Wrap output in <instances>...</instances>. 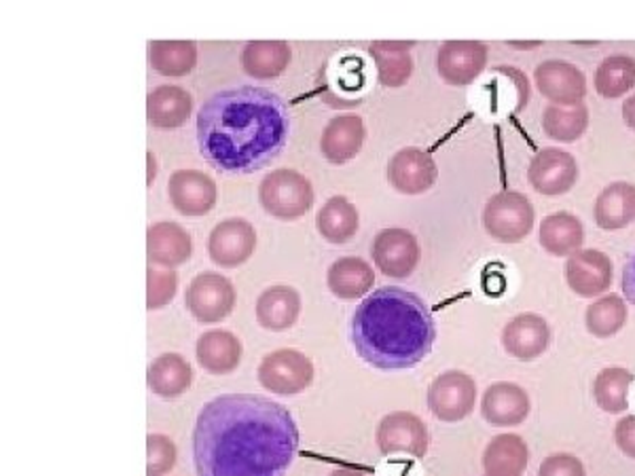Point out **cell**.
Wrapping results in <instances>:
<instances>
[{"instance_id":"6da1fadb","label":"cell","mask_w":635,"mask_h":476,"mask_svg":"<svg viewBox=\"0 0 635 476\" xmlns=\"http://www.w3.org/2000/svg\"><path fill=\"white\" fill-rule=\"evenodd\" d=\"M297 451L289 409L257 394L212 398L193 428L197 476H287Z\"/></svg>"},{"instance_id":"7a4b0ae2","label":"cell","mask_w":635,"mask_h":476,"mask_svg":"<svg viewBox=\"0 0 635 476\" xmlns=\"http://www.w3.org/2000/svg\"><path fill=\"white\" fill-rule=\"evenodd\" d=\"M284 100L263 87L239 85L211 96L197 112V142L212 167L252 174L278 158L289 140Z\"/></svg>"},{"instance_id":"3957f363","label":"cell","mask_w":635,"mask_h":476,"mask_svg":"<svg viewBox=\"0 0 635 476\" xmlns=\"http://www.w3.org/2000/svg\"><path fill=\"white\" fill-rule=\"evenodd\" d=\"M352 342L373 369H413L434 347L437 322L416 292L384 286L356 307Z\"/></svg>"},{"instance_id":"277c9868","label":"cell","mask_w":635,"mask_h":476,"mask_svg":"<svg viewBox=\"0 0 635 476\" xmlns=\"http://www.w3.org/2000/svg\"><path fill=\"white\" fill-rule=\"evenodd\" d=\"M316 193L312 183L297 170L284 167L269 172L259 185V202L263 210L280 220H294L314 206Z\"/></svg>"},{"instance_id":"5b68a950","label":"cell","mask_w":635,"mask_h":476,"mask_svg":"<svg viewBox=\"0 0 635 476\" xmlns=\"http://www.w3.org/2000/svg\"><path fill=\"white\" fill-rule=\"evenodd\" d=\"M536 223V210L528 197L517 191L496 193L483 208L487 236L501 244H519L528 238Z\"/></svg>"},{"instance_id":"8992f818","label":"cell","mask_w":635,"mask_h":476,"mask_svg":"<svg viewBox=\"0 0 635 476\" xmlns=\"http://www.w3.org/2000/svg\"><path fill=\"white\" fill-rule=\"evenodd\" d=\"M314 365L312 360L299 349H276L267 354L259 370L257 379L267 392L278 397H294L305 392L314 381Z\"/></svg>"},{"instance_id":"52a82bcc","label":"cell","mask_w":635,"mask_h":476,"mask_svg":"<svg viewBox=\"0 0 635 476\" xmlns=\"http://www.w3.org/2000/svg\"><path fill=\"white\" fill-rule=\"evenodd\" d=\"M430 413L445 423L466 420L476 402V383L464 370H445L428 388Z\"/></svg>"},{"instance_id":"ba28073f","label":"cell","mask_w":635,"mask_h":476,"mask_svg":"<svg viewBox=\"0 0 635 476\" xmlns=\"http://www.w3.org/2000/svg\"><path fill=\"white\" fill-rule=\"evenodd\" d=\"M186 310L200 324H216L232 316L236 307V289L220 273H197L185 294Z\"/></svg>"},{"instance_id":"9c48e42d","label":"cell","mask_w":635,"mask_h":476,"mask_svg":"<svg viewBox=\"0 0 635 476\" xmlns=\"http://www.w3.org/2000/svg\"><path fill=\"white\" fill-rule=\"evenodd\" d=\"M370 257L384 275L405 280L420 264V241L407 229H384L373 239Z\"/></svg>"},{"instance_id":"30bf717a","label":"cell","mask_w":635,"mask_h":476,"mask_svg":"<svg viewBox=\"0 0 635 476\" xmlns=\"http://www.w3.org/2000/svg\"><path fill=\"white\" fill-rule=\"evenodd\" d=\"M377 450L384 455L407 453L422 459L428 453V428L422 418L409 411H397L386 415L375 430Z\"/></svg>"},{"instance_id":"8fae6325","label":"cell","mask_w":635,"mask_h":476,"mask_svg":"<svg viewBox=\"0 0 635 476\" xmlns=\"http://www.w3.org/2000/svg\"><path fill=\"white\" fill-rule=\"evenodd\" d=\"M577 178H579L577 159L563 149L556 147L542 149L529 161L528 183L540 195L549 197L563 195L577 185Z\"/></svg>"},{"instance_id":"7c38bea8","label":"cell","mask_w":635,"mask_h":476,"mask_svg":"<svg viewBox=\"0 0 635 476\" xmlns=\"http://www.w3.org/2000/svg\"><path fill=\"white\" fill-rule=\"evenodd\" d=\"M487 57L489 50L481 41H448L437 55V71L453 87H466L483 75Z\"/></svg>"},{"instance_id":"4fadbf2b","label":"cell","mask_w":635,"mask_h":476,"mask_svg":"<svg viewBox=\"0 0 635 476\" xmlns=\"http://www.w3.org/2000/svg\"><path fill=\"white\" fill-rule=\"evenodd\" d=\"M257 248V231L246 218H225L211 231L208 255L218 267L234 269L246 263Z\"/></svg>"},{"instance_id":"5bb4252c","label":"cell","mask_w":635,"mask_h":476,"mask_svg":"<svg viewBox=\"0 0 635 476\" xmlns=\"http://www.w3.org/2000/svg\"><path fill=\"white\" fill-rule=\"evenodd\" d=\"M538 91L557 106H574L584 102L586 79L579 66L566 60H547L534 71Z\"/></svg>"},{"instance_id":"9a60e30c","label":"cell","mask_w":635,"mask_h":476,"mask_svg":"<svg viewBox=\"0 0 635 476\" xmlns=\"http://www.w3.org/2000/svg\"><path fill=\"white\" fill-rule=\"evenodd\" d=\"M563 278L570 291L582 299L602 296L612 284V261L609 255L600 250L581 248L579 252L566 259Z\"/></svg>"},{"instance_id":"2e32d148","label":"cell","mask_w":635,"mask_h":476,"mask_svg":"<svg viewBox=\"0 0 635 476\" xmlns=\"http://www.w3.org/2000/svg\"><path fill=\"white\" fill-rule=\"evenodd\" d=\"M439 178V167L432 155L418 147H405L388 163V181L402 195H422Z\"/></svg>"},{"instance_id":"e0dca14e","label":"cell","mask_w":635,"mask_h":476,"mask_svg":"<svg viewBox=\"0 0 635 476\" xmlns=\"http://www.w3.org/2000/svg\"><path fill=\"white\" fill-rule=\"evenodd\" d=\"M549 345L551 328L547 320L538 314H519L504 326V351L519 363H531L540 358Z\"/></svg>"},{"instance_id":"ac0fdd59","label":"cell","mask_w":635,"mask_h":476,"mask_svg":"<svg viewBox=\"0 0 635 476\" xmlns=\"http://www.w3.org/2000/svg\"><path fill=\"white\" fill-rule=\"evenodd\" d=\"M168 195L174 210L185 216H204L216 204V183L197 170H179L168 181Z\"/></svg>"},{"instance_id":"d6986e66","label":"cell","mask_w":635,"mask_h":476,"mask_svg":"<svg viewBox=\"0 0 635 476\" xmlns=\"http://www.w3.org/2000/svg\"><path fill=\"white\" fill-rule=\"evenodd\" d=\"M531 402L528 392L510 381L492 383L481 402V415L489 425L496 428H513L526 422Z\"/></svg>"},{"instance_id":"ffe728a7","label":"cell","mask_w":635,"mask_h":476,"mask_svg":"<svg viewBox=\"0 0 635 476\" xmlns=\"http://www.w3.org/2000/svg\"><path fill=\"white\" fill-rule=\"evenodd\" d=\"M367 128L358 115H340L322 132L320 151L326 161L344 165L356 158L365 144Z\"/></svg>"},{"instance_id":"44dd1931","label":"cell","mask_w":635,"mask_h":476,"mask_svg":"<svg viewBox=\"0 0 635 476\" xmlns=\"http://www.w3.org/2000/svg\"><path fill=\"white\" fill-rule=\"evenodd\" d=\"M193 255L191 236L179 223L161 220L153 223L147 231V257L149 263L174 269L185 264Z\"/></svg>"},{"instance_id":"7402d4cb","label":"cell","mask_w":635,"mask_h":476,"mask_svg":"<svg viewBox=\"0 0 635 476\" xmlns=\"http://www.w3.org/2000/svg\"><path fill=\"white\" fill-rule=\"evenodd\" d=\"M244 347L234 333L223 328H212L195 344L197 365L212 375H229L241 363Z\"/></svg>"},{"instance_id":"603a6c76","label":"cell","mask_w":635,"mask_h":476,"mask_svg":"<svg viewBox=\"0 0 635 476\" xmlns=\"http://www.w3.org/2000/svg\"><path fill=\"white\" fill-rule=\"evenodd\" d=\"M191 112L193 98L179 85H161L147 98V119L159 130H174L185 126Z\"/></svg>"},{"instance_id":"cb8c5ba5","label":"cell","mask_w":635,"mask_h":476,"mask_svg":"<svg viewBox=\"0 0 635 476\" xmlns=\"http://www.w3.org/2000/svg\"><path fill=\"white\" fill-rule=\"evenodd\" d=\"M413 43L402 41H375L370 43L369 55L375 64V75L384 87H402L413 75Z\"/></svg>"},{"instance_id":"d4e9b609","label":"cell","mask_w":635,"mask_h":476,"mask_svg":"<svg viewBox=\"0 0 635 476\" xmlns=\"http://www.w3.org/2000/svg\"><path fill=\"white\" fill-rule=\"evenodd\" d=\"M299 316H301V294L292 286L284 284L269 286L257 299V320L267 331L273 333L289 331L297 324Z\"/></svg>"},{"instance_id":"484cf974","label":"cell","mask_w":635,"mask_h":476,"mask_svg":"<svg viewBox=\"0 0 635 476\" xmlns=\"http://www.w3.org/2000/svg\"><path fill=\"white\" fill-rule=\"evenodd\" d=\"M538 238L553 257H572L584 244V225L572 212H556L542 218Z\"/></svg>"},{"instance_id":"4316f807","label":"cell","mask_w":635,"mask_h":476,"mask_svg":"<svg viewBox=\"0 0 635 476\" xmlns=\"http://www.w3.org/2000/svg\"><path fill=\"white\" fill-rule=\"evenodd\" d=\"M593 214L600 229L618 231L629 227L635 223V185L618 181L602 188Z\"/></svg>"},{"instance_id":"83f0119b","label":"cell","mask_w":635,"mask_h":476,"mask_svg":"<svg viewBox=\"0 0 635 476\" xmlns=\"http://www.w3.org/2000/svg\"><path fill=\"white\" fill-rule=\"evenodd\" d=\"M291 60L287 41H252L241 52V68L252 79H276L289 68Z\"/></svg>"},{"instance_id":"f1b7e54d","label":"cell","mask_w":635,"mask_h":476,"mask_svg":"<svg viewBox=\"0 0 635 476\" xmlns=\"http://www.w3.org/2000/svg\"><path fill=\"white\" fill-rule=\"evenodd\" d=\"M529 451L517 434H501L483 451V470L487 476H521L528 468Z\"/></svg>"},{"instance_id":"f546056e","label":"cell","mask_w":635,"mask_h":476,"mask_svg":"<svg viewBox=\"0 0 635 476\" xmlns=\"http://www.w3.org/2000/svg\"><path fill=\"white\" fill-rule=\"evenodd\" d=\"M147 383L155 397H183L193 383V369L181 354H161L149 367Z\"/></svg>"},{"instance_id":"4dcf8cb0","label":"cell","mask_w":635,"mask_h":476,"mask_svg":"<svg viewBox=\"0 0 635 476\" xmlns=\"http://www.w3.org/2000/svg\"><path fill=\"white\" fill-rule=\"evenodd\" d=\"M329 291L344 301L365 299L375 284V271L365 259L344 257L331 264L326 273Z\"/></svg>"},{"instance_id":"1f68e13d","label":"cell","mask_w":635,"mask_h":476,"mask_svg":"<svg viewBox=\"0 0 635 476\" xmlns=\"http://www.w3.org/2000/svg\"><path fill=\"white\" fill-rule=\"evenodd\" d=\"M360 216L352 202L342 195L331 197L316 216L318 234L331 244H345L356 236Z\"/></svg>"},{"instance_id":"d6a6232c","label":"cell","mask_w":635,"mask_h":476,"mask_svg":"<svg viewBox=\"0 0 635 476\" xmlns=\"http://www.w3.org/2000/svg\"><path fill=\"white\" fill-rule=\"evenodd\" d=\"M149 62L163 77H185L197 66V47L191 41H151Z\"/></svg>"},{"instance_id":"836d02e7","label":"cell","mask_w":635,"mask_h":476,"mask_svg":"<svg viewBox=\"0 0 635 476\" xmlns=\"http://www.w3.org/2000/svg\"><path fill=\"white\" fill-rule=\"evenodd\" d=\"M634 383V375L621 367H609L600 370L593 383V397L602 411L610 415L625 413L629 409V388Z\"/></svg>"},{"instance_id":"e575fe53","label":"cell","mask_w":635,"mask_h":476,"mask_svg":"<svg viewBox=\"0 0 635 476\" xmlns=\"http://www.w3.org/2000/svg\"><path fill=\"white\" fill-rule=\"evenodd\" d=\"M635 87V57L632 55H609L606 60L600 62L595 71V91L606 98L614 100L625 96Z\"/></svg>"},{"instance_id":"d590c367","label":"cell","mask_w":635,"mask_h":476,"mask_svg":"<svg viewBox=\"0 0 635 476\" xmlns=\"http://www.w3.org/2000/svg\"><path fill=\"white\" fill-rule=\"evenodd\" d=\"M627 322V305L618 294H604L584 312V326L598 339H610L623 331Z\"/></svg>"},{"instance_id":"8d00e7d4","label":"cell","mask_w":635,"mask_h":476,"mask_svg":"<svg viewBox=\"0 0 635 476\" xmlns=\"http://www.w3.org/2000/svg\"><path fill=\"white\" fill-rule=\"evenodd\" d=\"M589 128V108L584 102L574 106L549 105L542 112V130L557 142H577Z\"/></svg>"},{"instance_id":"74e56055","label":"cell","mask_w":635,"mask_h":476,"mask_svg":"<svg viewBox=\"0 0 635 476\" xmlns=\"http://www.w3.org/2000/svg\"><path fill=\"white\" fill-rule=\"evenodd\" d=\"M179 291V273L174 269H155L151 264L147 269V310L155 312L172 303Z\"/></svg>"},{"instance_id":"f35d334b","label":"cell","mask_w":635,"mask_h":476,"mask_svg":"<svg viewBox=\"0 0 635 476\" xmlns=\"http://www.w3.org/2000/svg\"><path fill=\"white\" fill-rule=\"evenodd\" d=\"M176 445L170 436L149 434L147 439V476L168 475L176 464Z\"/></svg>"},{"instance_id":"ab89813d","label":"cell","mask_w":635,"mask_h":476,"mask_svg":"<svg viewBox=\"0 0 635 476\" xmlns=\"http://www.w3.org/2000/svg\"><path fill=\"white\" fill-rule=\"evenodd\" d=\"M538 476H586L584 464L568 453H557L540 464Z\"/></svg>"},{"instance_id":"60d3db41","label":"cell","mask_w":635,"mask_h":476,"mask_svg":"<svg viewBox=\"0 0 635 476\" xmlns=\"http://www.w3.org/2000/svg\"><path fill=\"white\" fill-rule=\"evenodd\" d=\"M614 441L618 450L623 451L627 457L635 459V415H627L616 423Z\"/></svg>"},{"instance_id":"b9f144b4","label":"cell","mask_w":635,"mask_h":476,"mask_svg":"<svg viewBox=\"0 0 635 476\" xmlns=\"http://www.w3.org/2000/svg\"><path fill=\"white\" fill-rule=\"evenodd\" d=\"M623 294L632 305H635V252L623 269Z\"/></svg>"},{"instance_id":"7bdbcfd3","label":"cell","mask_w":635,"mask_h":476,"mask_svg":"<svg viewBox=\"0 0 635 476\" xmlns=\"http://www.w3.org/2000/svg\"><path fill=\"white\" fill-rule=\"evenodd\" d=\"M623 121L627 123V128H632L635 132V94L632 98H627L623 105Z\"/></svg>"},{"instance_id":"ee69618b","label":"cell","mask_w":635,"mask_h":476,"mask_svg":"<svg viewBox=\"0 0 635 476\" xmlns=\"http://www.w3.org/2000/svg\"><path fill=\"white\" fill-rule=\"evenodd\" d=\"M329 476H367L365 473H360V470H356V468H337V470H333Z\"/></svg>"},{"instance_id":"f6af8a7d","label":"cell","mask_w":635,"mask_h":476,"mask_svg":"<svg viewBox=\"0 0 635 476\" xmlns=\"http://www.w3.org/2000/svg\"><path fill=\"white\" fill-rule=\"evenodd\" d=\"M153 178H155V158L153 153H149V185L153 183Z\"/></svg>"},{"instance_id":"bcb514c9","label":"cell","mask_w":635,"mask_h":476,"mask_svg":"<svg viewBox=\"0 0 635 476\" xmlns=\"http://www.w3.org/2000/svg\"><path fill=\"white\" fill-rule=\"evenodd\" d=\"M513 47H519V50H531V47H536L538 43H510Z\"/></svg>"},{"instance_id":"7dc6e473","label":"cell","mask_w":635,"mask_h":476,"mask_svg":"<svg viewBox=\"0 0 635 476\" xmlns=\"http://www.w3.org/2000/svg\"><path fill=\"white\" fill-rule=\"evenodd\" d=\"M485 476H487V475H485Z\"/></svg>"}]
</instances>
